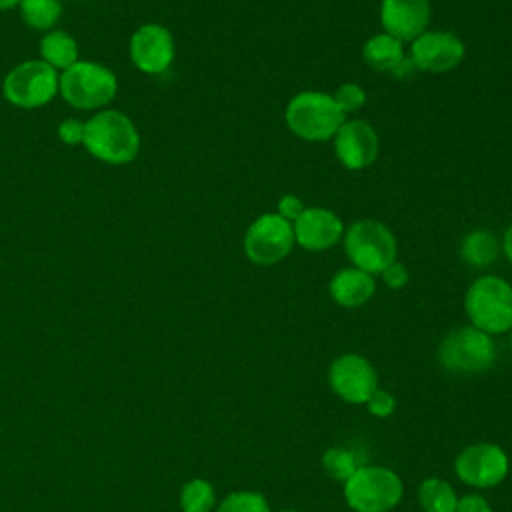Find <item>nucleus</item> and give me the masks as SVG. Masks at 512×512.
<instances>
[{"mask_svg": "<svg viewBox=\"0 0 512 512\" xmlns=\"http://www.w3.org/2000/svg\"><path fill=\"white\" fill-rule=\"evenodd\" d=\"M140 144L136 124L120 110L104 108L84 122L82 146L104 164L122 166L132 162L140 152Z\"/></svg>", "mask_w": 512, "mask_h": 512, "instance_id": "1", "label": "nucleus"}, {"mask_svg": "<svg viewBox=\"0 0 512 512\" xmlns=\"http://www.w3.org/2000/svg\"><path fill=\"white\" fill-rule=\"evenodd\" d=\"M118 92L116 74L92 60H78L60 72L58 94L76 110H104Z\"/></svg>", "mask_w": 512, "mask_h": 512, "instance_id": "2", "label": "nucleus"}, {"mask_svg": "<svg viewBox=\"0 0 512 512\" xmlns=\"http://www.w3.org/2000/svg\"><path fill=\"white\" fill-rule=\"evenodd\" d=\"M470 326L486 334H502L512 328V284L498 276L476 278L464 296Z\"/></svg>", "mask_w": 512, "mask_h": 512, "instance_id": "3", "label": "nucleus"}, {"mask_svg": "<svg viewBox=\"0 0 512 512\" xmlns=\"http://www.w3.org/2000/svg\"><path fill=\"white\" fill-rule=\"evenodd\" d=\"M286 124L292 134L306 142H324L334 138L344 124V112L334 102L332 94L304 90L288 102Z\"/></svg>", "mask_w": 512, "mask_h": 512, "instance_id": "4", "label": "nucleus"}, {"mask_svg": "<svg viewBox=\"0 0 512 512\" xmlns=\"http://www.w3.org/2000/svg\"><path fill=\"white\" fill-rule=\"evenodd\" d=\"M402 492L400 476L384 466H360L344 482V500L354 512H390Z\"/></svg>", "mask_w": 512, "mask_h": 512, "instance_id": "5", "label": "nucleus"}, {"mask_svg": "<svg viewBox=\"0 0 512 512\" xmlns=\"http://www.w3.org/2000/svg\"><path fill=\"white\" fill-rule=\"evenodd\" d=\"M60 88V72L44 60H24L8 70L2 82L4 98L22 110H36L54 100Z\"/></svg>", "mask_w": 512, "mask_h": 512, "instance_id": "6", "label": "nucleus"}, {"mask_svg": "<svg viewBox=\"0 0 512 512\" xmlns=\"http://www.w3.org/2000/svg\"><path fill=\"white\" fill-rule=\"evenodd\" d=\"M344 252L354 268L368 274H382L396 260V238L386 224L364 218L344 232Z\"/></svg>", "mask_w": 512, "mask_h": 512, "instance_id": "7", "label": "nucleus"}, {"mask_svg": "<svg viewBox=\"0 0 512 512\" xmlns=\"http://www.w3.org/2000/svg\"><path fill=\"white\" fill-rule=\"evenodd\" d=\"M438 360L448 372L480 374L494 364L496 346L490 334L474 326H460L442 338Z\"/></svg>", "mask_w": 512, "mask_h": 512, "instance_id": "8", "label": "nucleus"}, {"mask_svg": "<svg viewBox=\"0 0 512 512\" xmlns=\"http://www.w3.org/2000/svg\"><path fill=\"white\" fill-rule=\"evenodd\" d=\"M292 222L278 212L258 216L246 230L244 254L258 266H272L284 260L294 246Z\"/></svg>", "mask_w": 512, "mask_h": 512, "instance_id": "9", "label": "nucleus"}, {"mask_svg": "<svg viewBox=\"0 0 512 512\" xmlns=\"http://www.w3.org/2000/svg\"><path fill=\"white\" fill-rule=\"evenodd\" d=\"M508 454L494 442H476L466 446L456 462V476L474 488H494L508 476Z\"/></svg>", "mask_w": 512, "mask_h": 512, "instance_id": "10", "label": "nucleus"}, {"mask_svg": "<svg viewBox=\"0 0 512 512\" xmlns=\"http://www.w3.org/2000/svg\"><path fill=\"white\" fill-rule=\"evenodd\" d=\"M328 384L332 392L348 404H366L378 388L374 366L360 354H342L328 368Z\"/></svg>", "mask_w": 512, "mask_h": 512, "instance_id": "11", "label": "nucleus"}, {"mask_svg": "<svg viewBox=\"0 0 512 512\" xmlns=\"http://www.w3.org/2000/svg\"><path fill=\"white\" fill-rule=\"evenodd\" d=\"M132 64L144 74H162L170 68L176 46L172 32L156 22L142 24L134 30L128 44Z\"/></svg>", "mask_w": 512, "mask_h": 512, "instance_id": "12", "label": "nucleus"}, {"mask_svg": "<svg viewBox=\"0 0 512 512\" xmlns=\"http://www.w3.org/2000/svg\"><path fill=\"white\" fill-rule=\"evenodd\" d=\"M464 44L452 32L426 30L412 40L410 58L418 70L440 74L456 68L464 58Z\"/></svg>", "mask_w": 512, "mask_h": 512, "instance_id": "13", "label": "nucleus"}, {"mask_svg": "<svg viewBox=\"0 0 512 512\" xmlns=\"http://www.w3.org/2000/svg\"><path fill=\"white\" fill-rule=\"evenodd\" d=\"M378 134L366 120H344L334 134V150L348 170H362L378 156Z\"/></svg>", "mask_w": 512, "mask_h": 512, "instance_id": "14", "label": "nucleus"}, {"mask_svg": "<svg viewBox=\"0 0 512 512\" xmlns=\"http://www.w3.org/2000/svg\"><path fill=\"white\" fill-rule=\"evenodd\" d=\"M292 230L294 240L304 250L312 252L328 250L344 236V226L338 214L320 206L304 208V212L292 222Z\"/></svg>", "mask_w": 512, "mask_h": 512, "instance_id": "15", "label": "nucleus"}, {"mask_svg": "<svg viewBox=\"0 0 512 512\" xmlns=\"http://www.w3.org/2000/svg\"><path fill=\"white\" fill-rule=\"evenodd\" d=\"M430 16V0H382L380 6L384 32L400 42H412L416 36L426 32Z\"/></svg>", "mask_w": 512, "mask_h": 512, "instance_id": "16", "label": "nucleus"}, {"mask_svg": "<svg viewBox=\"0 0 512 512\" xmlns=\"http://www.w3.org/2000/svg\"><path fill=\"white\" fill-rule=\"evenodd\" d=\"M374 290L376 282L372 274L354 266L338 270L328 284L332 300L344 308H358L366 304L374 296Z\"/></svg>", "mask_w": 512, "mask_h": 512, "instance_id": "17", "label": "nucleus"}, {"mask_svg": "<svg viewBox=\"0 0 512 512\" xmlns=\"http://www.w3.org/2000/svg\"><path fill=\"white\" fill-rule=\"evenodd\" d=\"M40 60L58 72L68 70L80 60V48L72 34L66 30H48L40 40Z\"/></svg>", "mask_w": 512, "mask_h": 512, "instance_id": "18", "label": "nucleus"}, {"mask_svg": "<svg viewBox=\"0 0 512 512\" xmlns=\"http://www.w3.org/2000/svg\"><path fill=\"white\" fill-rule=\"evenodd\" d=\"M362 58L372 70L392 72L402 62L404 48L400 40L384 32L368 38V42L362 48Z\"/></svg>", "mask_w": 512, "mask_h": 512, "instance_id": "19", "label": "nucleus"}, {"mask_svg": "<svg viewBox=\"0 0 512 512\" xmlns=\"http://www.w3.org/2000/svg\"><path fill=\"white\" fill-rule=\"evenodd\" d=\"M498 250H500V246H498L496 236L490 230L478 228V230H472L464 238L460 254H462L464 262H468L470 266L482 268V266H488L496 260Z\"/></svg>", "mask_w": 512, "mask_h": 512, "instance_id": "20", "label": "nucleus"}, {"mask_svg": "<svg viewBox=\"0 0 512 512\" xmlns=\"http://www.w3.org/2000/svg\"><path fill=\"white\" fill-rule=\"evenodd\" d=\"M418 502L424 512H454L458 498L446 480L430 476L418 486Z\"/></svg>", "mask_w": 512, "mask_h": 512, "instance_id": "21", "label": "nucleus"}, {"mask_svg": "<svg viewBox=\"0 0 512 512\" xmlns=\"http://www.w3.org/2000/svg\"><path fill=\"white\" fill-rule=\"evenodd\" d=\"M22 20L34 30H54L62 16L60 0H22L20 2Z\"/></svg>", "mask_w": 512, "mask_h": 512, "instance_id": "22", "label": "nucleus"}, {"mask_svg": "<svg viewBox=\"0 0 512 512\" xmlns=\"http://www.w3.org/2000/svg\"><path fill=\"white\" fill-rule=\"evenodd\" d=\"M322 468L324 472L338 482H346L362 464L360 456L346 446H332L322 454Z\"/></svg>", "mask_w": 512, "mask_h": 512, "instance_id": "23", "label": "nucleus"}, {"mask_svg": "<svg viewBox=\"0 0 512 512\" xmlns=\"http://www.w3.org/2000/svg\"><path fill=\"white\" fill-rule=\"evenodd\" d=\"M214 504V486L204 478H192L180 490L182 512H212Z\"/></svg>", "mask_w": 512, "mask_h": 512, "instance_id": "24", "label": "nucleus"}, {"mask_svg": "<svg viewBox=\"0 0 512 512\" xmlns=\"http://www.w3.org/2000/svg\"><path fill=\"white\" fill-rule=\"evenodd\" d=\"M216 512H270V504L262 492L256 490H236L230 492Z\"/></svg>", "mask_w": 512, "mask_h": 512, "instance_id": "25", "label": "nucleus"}, {"mask_svg": "<svg viewBox=\"0 0 512 512\" xmlns=\"http://www.w3.org/2000/svg\"><path fill=\"white\" fill-rule=\"evenodd\" d=\"M332 98L338 104V108L346 114V112H354L364 106L366 92L362 86H358L354 82H346L336 90V94H332Z\"/></svg>", "mask_w": 512, "mask_h": 512, "instance_id": "26", "label": "nucleus"}, {"mask_svg": "<svg viewBox=\"0 0 512 512\" xmlns=\"http://www.w3.org/2000/svg\"><path fill=\"white\" fill-rule=\"evenodd\" d=\"M366 410L376 418H388L396 410V398L382 388H376L366 400Z\"/></svg>", "mask_w": 512, "mask_h": 512, "instance_id": "27", "label": "nucleus"}, {"mask_svg": "<svg viewBox=\"0 0 512 512\" xmlns=\"http://www.w3.org/2000/svg\"><path fill=\"white\" fill-rule=\"evenodd\" d=\"M58 138L68 146H78L84 140V122L78 118H66L58 124Z\"/></svg>", "mask_w": 512, "mask_h": 512, "instance_id": "28", "label": "nucleus"}, {"mask_svg": "<svg viewBox=\"0 0 512 512\" xmlns=\"http://www.w3.org/2000/svg\"><path fill=\"white\" fill-rule=\"evenodd\" d=\"M382 280H384V284H386L388 288L398 290V288L406 286V282H408V270H406V266H404L402 262L394 260L390 266H386V268L382 270Z\"/></svg>", "mask_w": 512, "mask_h": 512, "instance_id": "29", "label": "nucleus"}, {"mask_svg": "<svg viewBox=\"0 0 512 512\" xmlns=\"http://www.w3.org/2000/svg\"><path fill=\"white\" fill-rule=\"evenodd\" d=\"M454 512H492V508L482 494H464L458 498Z\"/></svg>", "mask_w": 512, "mask_h": 512, "instance_id": "30", "label": "nucleus"}, {"mask_svg": "<svg viewBox=\"0 0 512 512\" xmlns=\"http://www.w3.org/2000/svg\"><path fill=\"white\" fill-rule=\"evenodd\" d=\"M304 212V204L298 196L294 194H284L280 200H278V214L282 218H286L288 222H294L300 214Z\"/></svg>", "mask_w": 512, "mask_h": 512, "instance_id": "31", "label": "nucleus"}, {"mask_svg": "<svg viewBox=\"0 0 512 512\" xmlns=\"http://www.w3.org/2000/svg\"><path fill=\"white\" fill-rule=\"evenodd\" d=\"M416 70H418V68H416V64L412 62V58H410V56H408V58L404 56V58H402V62H400V64H398V66H396V68H394L390 74H392L394 78L406 80V78H412Z\"/></svg>", "mask_w": 512, "mask_h": 512, "instance_id": "32", "label": "nucleus"}, {"mask_svg": "<svg viewBox=\"0 0 512 512\" xmlns=\"http://www.w3.org/2000/svg\"><path fill=\"white\" fill-rule=\"evenodd\" d=\"M504 254H506V258L512 262V224H510L508 230L504 232Z\"/></svg>", "mask_w": 512, "mask_h": 512, "instance_id": "33", "label": "nucleus"}, {"mask_svg": "<svg viewBox=\"0 0 512 512\" xmlns=\"http://www.w3.org/2000/svg\"><path fill=\"white\" fill-rule=\"evenodd\" d=\"M22 0H0V12H6V10H12L16 6H20Z\"/></svg>", "mask_w": 512, "mask_h": 512, "instance_id": "34", "label": "nucleus"}, {"mask_svg": "<svg viewBox=\"0 0 512 512\" xmlns=\"http://www.w3.org/2000/svg\"><path fill=\"white\" fill-rule=\"evenodd\" d=\"M280 512H298V510H280Z\"/></svg>", "mask_w": 512, "mask_h": 512, "instance_id": "35", "label": "nucleus"}, {"mask_svg": "<svg viewBox=\"0 0 512 512\" xmlns=\"http://www.w3.org/2000/svg\"><path fill=\"white\" fill-rule=\"evenodd\" d=\"M510 346H512V328H510Z\"/></svg>", "mask_w": 512, "mask_h": 512, "instance_id": "36", "label": "nucleus"}]
</instances>
